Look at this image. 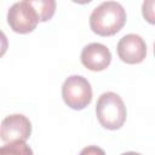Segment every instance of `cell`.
<instances>
[{
	"label": "cell",
	"mask_w": 155,
	"mask_h": 155,
	"mask_svg": "<svg viewBox=\"0 0 155 155\" xmlns=\"http://www.w3.org/2000/svg\"><path fill=\"white\" fill-rule=\"evenodd\" d=\"M126 19V11L121 4L104 1L90 15V28L99 36H111L124 28Z\"/></svg>",
	"instance_id": "obj_1"
},
{
	"label": "cell",
	"mask_w": 155,
	"mask_h": 155,
	"mask_svg": "<svg viewBox=\"0 0 155 155\" xmlns=\"http://www.w3.org/2000/svg\"><path fill=\"white\" fill-rule=\"evenodd\" d=\"M96 115L99 124L110 131L124 126L127 116L122 98L115 92H104L99 96L96 104Z\"/></svg>",
	"instance_id": "obj_2"
},
{
	"label": "cell",
	"mask_w": 155,
	"mask_h": 155,
	"mask_svg": "<svg viewBox=\"0 0 155 155\" xmlns=\"http://www.w3.org/2000/svg\"><path fill=\"white\" fill-rule=\"evenodd\" d=\"M62 98L70 109H85L92 101V87L90 81L81 75L68 76L62 85Z\"/></svg>",
	"instance_id": "obj_3"
},
{
	"label": "cell",
	"mask_w": 155,
	"mask_h": 155,
	"mask_svg": "<svg viewBox=\"0 0 155 155\" xmlns=\"http://www.w3.org/2000/svg\"><path fill=\"white\" fill-rule=\"evenodd\" d=\"M7 23L15 33H31L39 23V17L30 0L15 2L7 11Z\"/></svg>",
	"instance_id": "obj_4"
},
{
	"label": "cell",
	"mask_w": 155,
	"mask_h": 155,
	"mask_svg": "<svg viewBox=\"0 0 155 155\" xmlns=\"http://www.w3.org/2000/svg\"><path fill=\"white\" fill-rule=\"evenodd\" d=\"M31 134V124L23 114L6 116L0 124V139L5 143H25Z\"/></svg>",
	"instance_id": "obj_5"
},
{
	"label": "cell",
	"mask_w": 155,
	"mask_h": 155,
	"mask_svg": "<svg viewBox=\"0 0 155 155\" xmlns=\"http://www.w3.org/2000/svg\"><path fill=\"white\" fill-rule=\"evenodd\" d=\"M116 51L122 62L127 64H139L145 59L147 44L140 35L127 34L119 40Z\"/></svg>",
	"instance_id": "obj_6"
},
{
	"label": "cell",
	"mask_w": 155,
	"mask_h": 155,
	"mask_svg": "<svg viewBox=\"0 0 155 155\" xmlns=\"http://www.w3.org/2000/svg\"><path fill=\"white\" fill-rule=\"evenodd\" d=\"M80 61L82 65L88 70L102 71L110 65L111 53L105 45L99 42H91L82 48Z\"/></svg>",
	"instance_id": "obj_7"
},
{
	"label": "cell",
	"mask_w": 155,
	"mask_h": 155,
	"mask_svg": "<svg viewBox=\"0 0 155 155\" xmlns=\"http://www.w3.org/2000/svg\"><path fill=\"white\" fill-rule=\"evenodd\" d=\"M30 4L35 8L39 22L50 21L56 12V1L54 0H30Z\"/></svg>",
	"instance_id": "obj_8"
},
{
	"label": "cell",
	"mask_w": 155,
	"mask_h": 155,
	"mask_svg": "<svg viewBox=\"0 0 155 155\" xmlns=\"http://www.w3.org/2000/svg\"><path fill=\"white\" fill-rule=\"evenodd\" d=\"M0 155H34L33 149L25 143H8L0 147Z\"/></svg>",
	"instance_id": "obj_9"
},
{
	"label": "cell",
	"mask_w": 155,
	"mask_h": 155,
	"mask_svg": "<svg viewBox=\"0 0 155 155\" xmlns=\"http://www.w3.org/2000/svg\"><path fill=\"white\" fill-rule=\"evenodd\" d=\"M153 7H154V1L150 0V1H145L143 2V17L149 22V23H154V11H153Z\"/></svg>",
	"instance_id": "obj_10"
},
{
	"label": "cell",
	"mask_w": 155,
	"mask_h": 155,
	"mask_svg": "<svg viewBox=\"0 0 155 155\" xmlns=\"http://www.w3.org/2000/svg\"><path fill=\"white\" fill-rule=\"evenodd\" d=\"M79 155H105V151L97 145H87L80 151Z\"/></svg>",
	"instance_id": "obj_11"
},
{
	"label": "cell",
	"mask_w": 155,
	"mask_h": 155,
	"mask_svg": "<svg viewBox=\"0 0 155 155\" xmlns=\"http://www.w3.org/2000/svg\"><path fill=\"white\" fill-rule=\"evenodd\" d=\"M8 48V40L7 36L5 35V33L2 30H0V58L6 53Z\"/></svg>",
	"instance_id": "obj_12"
},
{
	"label": "cell",
	"mask_w": 155,
	"mask_h": 155,
	"mask_svg": "<svg viewBox=\"0 0 155 155\" xmlns=\"http://www.w3.org/2000/svg\"><path fill=\"white\" fill-rule=\"evenodd\" d=\"M121 155H142V154L136 153V151H126V153H122Z\"/></svg>",
	"instance_id": "obj_13"
}]
</instances>
